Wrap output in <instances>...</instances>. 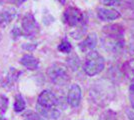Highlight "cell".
<instances>
[{"label":"cell","instance_id":"obj_9","mask_svg":"<svg viewBox=\"0 0 134 120\" xmlns=\"http://www.w3.org/2000/svg\"><path fill=\"white\" fill-rule=\"evenodd\" d=\"M97 41H98V38H97V35L95 33H90L85 39L79 44V49L82 52H90L92 51L95 48V46L97 45Z\"/></svg>","mask_w":134,"mask_h":120},{"label":"cell","instance_id":"obj_4","mask_svg":"<svg viewBox=\"0 0 134 120\" xmlns=\"http://www.w3.org/2000/svg\"><path fill=\"white\" fill-rule=\"evenodd\" d=\"M47 75L51 82L58 86L65 85L70 80L68 69L63 63L60 62L53 63L47 70Z\"/></svg>","mask_w":134,"mask_h":120},{"label":"cell","instance_id":"obj_7","mask_svg":"<svg viewBox=\"0 0 134 120\" xmlns=\"http://www.w3.org/2000/svg\"><path fill=\"white\" fill-rule=\"evenodd\" d=\"M82 91L78 84H72L67 93V102L71 107H78L81 102Z\"/></svg>","mask_w":134,"mask_h":120},{"label":"cell","instance_id":"obj_22","mask_svg":"<svg viewBox=\"0 0 134 120\" xmlns=\"http://www.w3.org/2000/svg\"><path fill=\"white\" fill-rule=\"evenodd\" d=\"M0 120H6V119L4 118V117H2V118H0Z\"/></svg>","mask_w":134,"mask_h":120},{"label":"cell","instance_id":"obj_1","mask_svg":"<svg viewBox=\"0 0 134 120\" xmlns=\"http://www.w3.org/2000/svg\"><path fill=\"white\" fill-rule=\"evenodd\" d=\"M59 100L55 94L50 90H44L40 93L37 100V111L42 117L48 119H57L60 116L58 108Z\"/></svg>","mask_w":134,"mask_h":120},{"label":"cell","instance_id":"obj_12","mask_svg":"<svg viewBox=\"0 0 134 120\" xmlns=\"http://www.w3.org/2000/svg\"><path fill=\"white\" fill-rule=\"evenodd\" d=\"M122 71L124 75L131 81H134V58L125 62L122 66Z\"/></svg>","mask_w":134,"mask_h":120},{"label":"cell","instance_id":"obj_13","mask_svg":"<svg viewBox=\"0 0 134 120\" xmlns=\"http://www.w3.org/2000/svg\"><path fill=\"white\" fill-rule=\"evenodd\" d=\"M25 106H26V102L24 100V98L18 94L16 97H15V102H14V110L16 112H21L25 109Z\"/></svg>","mask_w":134,"mask_h":120},{"label":"cell","instance_id":"obj_16","mask_svg":"<svg viewBox=\"0 0 134 120\" xmlns=\"http://www.w3.org/2000/svg\"><path fill=\"white\" fill-rule=\"evenodd\" d=\"M23 120H44V118L39 114L33 111H27L23 114Z\"/></svg>","mask_w":134,"mask_h":120},{"label":"cell","instance_id":"obj_2","mask_svg":"<svg viewBox=\"0 0 134 120\" xmlns=\"http://www.w3.org/2000/svg\"><path fill=\"white\" fill-rule=\"evenodd\" d=\"M102 43L105 49L112 52H117L124 47V28L120 24H110L103 27Z\"/></svg>","mask_w":134,"mask_h":120},{"label":"cell","instance_id":"obj_17","mask_svg":"<svg viewBox=\"0 0 134 120\" xmlns=\"http://www.w3.org/2000/svg\"><path fill=\"white\" fill-rule=\"evenodd\" d=\"M121 3H122V0H103V4L109 7L119 6Z\"/></svg>","mask_w":134,"mask_h":120},{"label":"cell","instance_id":"obj_19","mask_svg":"<svg viewBox=\"0 0 134 120\" xmlns=\"http://www.w3.org/2000/svg\"><path fill=\"white\" fill-rule=\"evenodd\" d=\"M127 115L130 120H134V112H132L131 110H127Z\"/></svg>","mask_w":134,"mask_h":120},{"label":"cell","instance_id":"obj_20","mask_svg":"<svg viewBox=\"0 0 134 120\" xmlns=\"http://www.w3.org/2000/svg\"><path fill=\"white\" fill-rule=\"evenodd\" d=\"M24 1H26V0H14V2H15V3H17L18 5H20V4H21V3H23Z\"/></svg>","mask_w":134,"mask_h":120},{"label":"cell","instance_id":"obj_21","mask_svg":"<svg viewBox=\"0 0 134 120\" xmlns=\"http://www.w3.org/2000/svg\"><path fill=\"white\" fill-rule=\"evenodd\" d=\"M57 1H59V3H61V4H65V2H66V0H57Z\"/></svg>","mask_w":134,"mask_h":120},{"label":"cell","instance_id":"obj_10","mask_svg":"<svg viewBox=\"0 0 134 120\" xmlns=\"http://www.w3.org/2000/svg\"><path fill=\"white\" fill-rule=\"evenodd\" d=\"M20 63L25 68L29 69V70H36L39 67L38 59L34 57L33 55H30V54H26V55L22 56V58L20 59Z\"/></svg>","mask_w":134,"mask_h":120},{"label":"cell","instance_id":"obj_14","mask_svg":"<svg viewBox=\"0 0 134 120\" xmlns=\"http://www.w3.org/2000/svg\"><path fill=\"white\" fill-rule=\"evenodd\" d=\"M7 108H8V99L6 96L0 94V118H2L3 115L5 114Z\"/></svg>","mask_w":134,"mask_h":120},{"label":"cell","instance_id":"obj_3","mask_svg":"<svg viewBox=\"0 0 134 120\" xmlns=\"http://www.w3.org/2000/svg\"><path fill=\"white\" fill-rule=\"evenodd\" d=\"M104 66H105V60L101 56V54L95 50L88 52L83 65V70L86 74L90 77L99 74L104 69Z\"/></svg>","mask_w":134,"mask_h":120},{"label":"cell","instance_id":"obj_8","mask_svg":"<svg viewBox=\"0 0 134 120\" xmlns=\"http://www.w3.org/2000/svg\"><path fill=\"white\" fill-rule=\"evenodd\" d=\"M97 16L102 21H112L120 18L121 14L115 9L107 8V7H101L97 10Z\"/></svg>","mask_w":134,"mask_h":120},{"label":"cell","instance_id":"obj_15","mask_svg":"<svg viewBox=\"0 0 134 120\" xmlns=\"http://www.w3.org/2000/svg\"><path fill=\"white\" fill-rule=\"evenodd\" d=\"M58 50L62 53H70L72 50V46L70 44L69 41H67L66 39L62 40L61 43L58 45Z\"/></svg>","mask_w":134,"mask_h":120},{"label":"cell","instance_id":"obj_11","mask_svg":"<svg viewBox=\"0 0 134 120\" xmlns=\"http://www.w3.org/2000/svg\"><path fill=\"white\" fill-rule=\"evenodd\" d=\"M20 74H21V72L18 71V70H15L13 67L9 69V71H8V73L5 77V80H4V84H6V87L14 85V83L17 81Z\"/></svg>","mask_w":134,"mask_h":120},{"label":"cell","instance_id":"obj_5","mask_svg":"<svg viewBox=\"0 0 134 120\" xmlns=\"http://www.w3.org/2000/svg\"><path fill=\"white\" fill-rule=\"evenodd\" d=\"M63 21L69 27H86L85 14L77 7H68L63 13Z\"/></svg>","mask_w":134,"mask_h":120},{"label":"cell","instance_id":"obj_6","mask_svg":"<svg viewBox=\"0 0 134 120\" xmlns=\"http://www.w3.org/2000/svg\"><path fill=\"white\" fill-rule=\"evenodd\" d=\"M22 32L26 37L32 38L38 34L39 32V25L36 22L35 18L32 14H26L22 19Z\"/></svg>","mask_w":134,"mask_h":120},{"label":"cell","instance_id":"obj_18","mask_svg":"<svg viewBox=\"0 0 134 120\" xmlns=\"http://www.w3.org/2000/svg\"><path fill=\"white\" fill-rule=\"evenodd\" d=\"M15 13H11V12L5 11L2 14V18H3V21L5 23H9L12 20V18L14 17Z\"/></svg>","mask_w":134,"mask_h":120}]
</instances>
